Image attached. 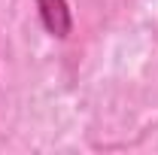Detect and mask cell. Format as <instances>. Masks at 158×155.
Here are the masks:
<instances>
[{"instance_id":"6da1fadb","label":"cell","mask_w":158,"mask_h":155,"mask_svg":"<svg viewBox=\"0 0 158 155\" xmlns=\"http://www.w3.org/2000/svg\"><path fill=\"white\" fill-rule=\"evenodd\" d=\"M43 6H46L49 27H52L55 34H64V31H67V15H64V6H61V0H43Z\"/></svg>"}]
</instances>
